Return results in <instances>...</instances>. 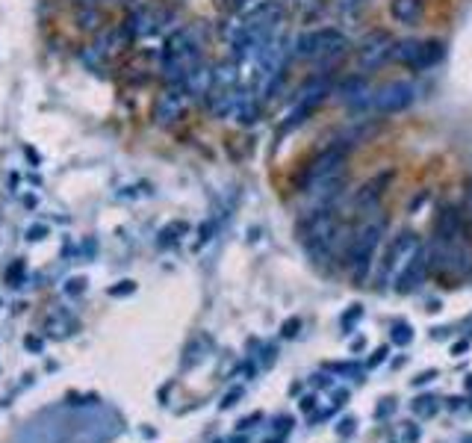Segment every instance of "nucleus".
I'll use <instances>...</instances> for the list:
<instances>
[{
    "mask_svg": "<svg viewBox=\"0 0 472 443\" xmlns=\"http://www.w3.org/2000/svg\"><path fill=\"white\" fill-rule=\"evenodd\" d=\"M411 340H413V328L404 325V322H399V325L393 328V343H399V346H408Z\"/></svg>",
    "mask_w": 472,
    "mask_h": 443,
    "instance_id": "obj_17",
    "label": "nucleus"
},
{
    "mask_svg": "<svg viewBox=\"0 0 472 443\" xmlns=\"http://www.w3.org/2000/svg\"><path fill=\"white\" fill-rule=\"evenodd\" d=\"M413 98H416L413 83H408V80H390V83H384L372 95V107L381 112V116H393V112L408 110L413 104Z\"/></svg>",
    "mask_w": 472,
    "mask_h": 443,
    "instance_id": "obj_9",
    "label": "nucleus"
},
{
    "mask_svg": "<svg viewBox=\"0 0 472 443\" xmlns=\"http://www.w3.org/2000/svg\"><path fill=\"white\" fill-rule=\"evenodd\" d=\"M260 420H263V414H260V411H254L251 417H245V420H240V423H236V429H240V432L245 429V432H248V429H254V425H257Z\"/></svg>",
    "mask_w": 472,
    "mask_h": 443,
    "instance_id": "obj_18",
    "label": "nucleus"
},
{
    "mask_svg": "<svg viewBox=\"0 0 472 443\" xmlns=\"http://www.w3.org/2000/svg\"><path fill=\"white\" fill-rule=\"evenodd\" d=\"M464 443H472V435H469V437H464Z\"/></svg>",
    "mask_w": 472,
    "mask_h": 443,
    "instance_id": "obj_35",
    "label": "nucleus"
},
{
    "mask_svg": "<svg viewBox=\"0 0 472 443\" xmlns=\"http://www.w3.org/2000/svg\"><path fill=\"white\" fill-rule=\"evenodd\" d=\"M346 47H348V39L336 27H316L295 39V57L319 62V59H334L346 54Z\"/></svg>",
    "mask_w": 472,
    "mask_h": 443,
    "instance_id": "obj_4",
    "label": "nucleus"
},
{
    "mask_svg": "<svg viewBox=\"0 0 472 443\" xmlns=\"http://www.w3.org/2000/svg\"><path fill=\"white\" fill-rule=\"evenodd\" d=\"M390 15L399 24H416L425 15V0H393L390 4Z\"/></svg>",
    "mask_w": 472,
    "mask_h": 443,
    "instance_id": "obj_14",
    "label": "nucleus"
},
{
    "mask_svg": "<svg viewBox=\"0 0 472 443\" xmlns=\"http://www.w3.org/2000/svg\"><path fill=\"white\" fill-rule=\"evenodd\" d=\"M413 411L423 414V417H431V414L437 411V399H434V396H419V399L413 402Z\"/></svg>",
    "mask_w": 472,
    "mask_h": 443,
    "instance_id": "obj_16",
    "label": "nucleus"
},
{
    "mask_svg": "<svg viewBox=\"0 0 472 443\" xmlns=\"http://www.w3.org/2000/svg\"><path fill=\"white\" fill-rule=\"evenodd\" d=\"M21 269H24L21 264H15V266L9 269V275H6V278H9V284H15V281H18V272H21Z\"/></svg>",
    "mask_w": 472,
    "mask_h": 443,
    "instance_id": "obj_30",
    "label": "nucleus"
},
{
    "mask_svg": "<svg viewBox=\"0 0 472 443\" xmlns=\"http://www.w3.org/2000/svg\"><path fill=\"white\" fill-rule=\"evenodd\" d=\"M404 440H408V443H416V440H419V429H416L413 423H408V429H404Z\"/></svg>",
    "mask_w": 472,
    "mask_h": 443,
    "instance_id": "obj_27",
    "label": "nucleus"
},
{
    "mask_svg": "<svg viewBox=\"0 0 472 443\" xmlns=\"http://www.w3.org/2000/svg\"><path fill=\"white\" fill-rule=\"evenodd\" d=\"M354 432V420L351 417H346L343 423H340V429H336V435H340V437H348Z\"/></svg>",
    "mask_w": 472,
    "mask_h": 443,
    "instance_id": "obj_25",
    "label": "nucleus"
},
{
    "mask_svg": "<svg viewBox=\"0 0 472 443\" xmlns=\"http://www.w3.org/2000/svg\"><path fill=\"white\" fill-rule=\"evenodd\" d=\"M423 249V242H419V237L413 231H401L399 237L390 240V245L384 249V257H381V264H378V275H375V281H378V290H384L387 284H396V278L401 275V269L411 264V257Z\"/></svg>",
    "mask_w": 472,
    "mask_h": 443,
    "instance_id": "obj_5",
    "label": "nucleus"
},
{
    "mask_svg": "<svg viewBox=\"0 0 472 443\" xmlns=\"http://www.w3.org/2000/svg\"><path fill=\"white\" fill-rule=\"evenodd\" d=\"M366 4V0H336V6H340V9H358V6H363Z\"/></svg>",
    "mask_w": 472,
    "mask_h": 443,
    "instance_id": "obj_26",
    "label": "nucleus"
},
{
    "mask_svg": "<svg viewBox=\"0 0 472 443\" xmlns=\"http://www.w3.org/2000/svg\"><path fill=\"white\" fill-rule=\"evenodd\" d=\"M443 57H446V47L437 39H408V42H399L396 51H393V59L408 65L411 71L434 69Z\"/></svg>",
    "mask_w": 472,
    "mask_h": 443,
    "instance_id": "obj_6",
    "label": "nucleus"
},
{
    "mask_svg": "<svg viewBox=\"0 0 472 443\" xmlns=\"http://www.w3.org/2000/svg\"><path fill=\"white\" fill-rule=\"evenodd\" d=\"M328 370L340 372V375H354V372H358V367H354V364H328Z\"/></svg>",
    "mask_w": 472,
    "mask_h": 443,
    "instance_id": "obj_23",
    "label": "nucleus"
},
{
    "mask_svg": "<svg viewBox=\"0 0 472 443\" xmlns=\"http://www.w3.org/2000/svg\"><path fill=\"white\" fill-rule=\"evenodd\" d=\"M328 92H331V80L328 77H316V80H310V83L301 89L298 95H295V101H293V107L286 110V119H283V130H293V127H298L301 122H305L310 112L319 107L328 98Z\"/></svg>",
    "mask_w": 472,
    "mask_h": 443,
    "instance_id": "obj_7",
    "label": "nucleus"
},
{
    "mask_svg": "<svg viewBox=\"0 0 472 443\" xmlns=\"http://www.w3.org/2000/svg\"><path fill=\"white\" fill-rule=\"evenodd\" d=\"M393 180V172H387V175H378V177H372L369 184H363V189L354 195V201H351V207L354 210H369V207H375L378 204V199L384 195V189H387V184Z\"/></svg>",
    "mask_w": 472,
    "mask_h": 443,
    "instance_id": "obj_13",
    "label": "nucleus"
},
{
    "mask_svg": "<svg viewBox=\"0 0 472 443\" xmlns=\"http://www.w3.org/2000/svg\"><path fill=\"white\" fill-rule=\"evenodd\" d=\"M431 266V260H428V252L425 249H419L413 257H411V264L401 269V275L396 278V293H416L419 287H423L425 281V272Z\"/></svg>",
    "mask_w": 472,
    "mask_h": 443,
    "instance_id": "obj_11",
    "label": "nucleus"
},
{
    "mask_svg": "<svg viewBox=\"0 0 472 443\" xmlns=\"http://www.w3.org/2000/svg\"><path fill=\"white\" fill-rule=\"evenodd\" d=\"M434 234H437V242H440V245H464V222H461V213L454 210V207H443L440 216H437Z\"/></svg>",
    "mask_w": 472,
    "mask_h": 443,
    "instance_id": "obj_12",
    "label": "nucleus"
},
{
    "mask_svg": "<svg viewBox=\"0 0 472 443\" xmlns=\"http://www.w3.org/2000/svg\"><path fill=\"white\" fill-rule=\"evenodd\" d=\"M384 402H387V405H378V411H375V414H378V417H390L396 405H393V399H384Z\"/></svg>",
    "mask_w": 472,
    "mask_h": 443,
    "instance_id": "obj_28",
    "label": "nucleus"
},
{
    "mask_svg": "<svg viewBox=\"0 0 472 443\" xmlns=\"http://www.w3.org/2000/svg\"><path fill=\"white\" fill-rule=\"evenodd\" d=\"M393 51H396V42L390 33H384V30L369 33V36L360 39V45H358V69L375 71L378 65H384V59L393 57Z\"/></svg>",
    "mask_w": 472,
    "mask_h": 443,
    "instance_id": "obj_8",
    "label": "nucleus"
},
{
    "mask_svg": "<svg viewBox=\"0 0 472 443\" xmlns=\"http://www.w3.org/2000/svg\"><path fill=\"white\" fill-rule=\"evenodd\" d=\"M83 290V278H74V281H69V293H80Z\"/></svg>",
    "mask_w": 472,
    "mask_h": 443,
    "instance_id": "obj_31",
    "label": "nucleus"
},
{
    "mask_svg": "<svg viewBox=\"0 0 472 443\" xmlns=\"http://www.w3.org/2000/svg\"><path fill=\"white\" fill-rule=\"evenodd\" d=\"M431 379H437V372H434V370H431V372H423V375H416L413 384H425V382H431Z\"/></svg>",
    "mask_w": 472,
    "mask_h": 443,
    "instance_id": "obj_29",
    "label": "nucleus"
},
{
    "mask_svg": "<svg viewBox=\"0 0 472 443\" xmlns=\"http://www.w3.org/2000/svg\"><path fill=\"white\" fill-rule=\"evenodd\" d=\"M154 30H157V15L151 9H139L130 15V21H127L130 36H148V33H154Z\"/></svg>",
    "mask_w": 472,
    "mask_h": 443,
    "instance_id": "obj_15",
    "label": "nucleus"
},
{
    "mask_svg": "<svg viewBox=\"0 0 472 443\" xmlns=\"http://www.w3.org/2000/svg\"><path fill=\"white\" fill-rule=\"evenodd\" d=\"M384 219L381 216H372L369 222H363L358 231L348 237V245H346V264L351 269V278L354 284H366L369 278V269H372V260H375V252L381 245V237H384Z\"/></svg>",
    "mask_w": 472,
    "mask_h": 443,
    "instance_id": "obj_3",
    "label": "nucleus"
},
{
    "mask_svg": "<svg viewBox=\"0 0 472 443\" xmlns=\"http://www.w3.org/2000/svg\"><path fill=\"white\" fill-rule=\"evenodd\" d=\"M189 104V95L183 86H172V89H165L160 98H157V107H154V119L160 124H175L180 116H183V110H187Z\"/></svg>",
    "mask_w": 472,
    "mask_h": 443,
    "instance_id": "obj_10",
    "label": "nucleus"
},
{
    "mask_svg": "<svg viewBox=\"0 0 472 443\" xmlns=\"http://www.w3.org/2000/svg\"><path fill=\"white\" fill-rule=\"evenodd\" d=\"M387 355H390V349H387V346L375 349V352H372V358H369V367H378V364H381V360H384Z\"/></svg>",
    "mask_w": 472,
    "mask_h": 443,
    "instance_id": "obj_24",
    "label": "nucleus"
},
{
    "mask_svg": "<svg viewBox=\"0 0 472 443\" xmlns=\"http://www.w3.org/2000/svg\"><path fill=\"white\" fill-rule=\"evenodd\" d=\"M240 399H242V387H233V390L228 393V396L222 399V408H233V405L240 402Z\"/></svg>",
    "mask_w": 472,
    "mask_h": 443,
    "instance_id": "obj_21",
    "label": "nucleus"
},
{
    "mask_svg": "<svg viewBox=\"0 0 472 443\" xmlns=\"http://www.w3.org/2000/svg\"><path fill=\"white\" fill-rule=\"evenodd\" d=\"M466 387H469V390H472V375H469V379H466Z\"/></svg>",
    "mask_w": 472,
    "mask_h": 443,
    "instance_id": "obj_34",
    "label": "nucleus"
},
{
    "mask_svg": "<svg viewBox=\"0 0 472 443\" xmlns=\"http://www.w3.org/2000/svg\"><path fill=\"white\" fill-rule=\"evenodd\" d=\"M133 290H136V284H133V281H122L118 287H110V295H127Z\"/></svg>",
    "mask_w": 472,
    "mask_h": 443,
    "instance_id": "obj_22",
    "label": "nucleus"
},
{
    "mask_svg": "<svg viewBox=\"0 0 472 443\" xmlns=\"http://www.w3.org/2000/svg\"><path fill=\"white\" fill-rule=\"evenodd\" d=\"M298 328H301V319L293 317V319H286V322H283V331H281V334H283V337H295V334H298Z\"/></svg>",
    "mask_w": 472,
    "mask_h": 443,
    "instance_id": "obj_20",
    "label": "nucleus"
},
{
    "mask_svg": "<svg viewBox=\"0 0 472 443\" xmlns=\"http://www.w3.org/2000/svg\"><path fill=\"white\" fill-rule=\"evenodd\" d=\"M301 242L310 254V260L316 264H328L336 252V242L343 240L346 228L340 222V216H334L331 207H322V210H313L310 216L301 222Z\"/></svg>",
    "mask_w": 472,
    "mask_h": 443,
    "instance_id": "obj_2",
    "label": "nucleus"
},
{
    "mask_svg": "<svg viewBox=\"0 0 472 443\" xmlns=\"http://www.w3.org/2000/svg\"><path fill=\"white\" fill-rule=\"evenodd\" d=\"M346 148L343 145H331L325 151H319L298 177V187L307 192V199L313 201L316 210L322 207H331L336 201V195L343 192L346 187V177H348V169H346Z\"/></svg>",
    "mask_w": 472,
    "mask_h": 443,
    "instance_id": "obj_1",
    "label": "nucleus"
},
{
    "mask_svg": "<svg viewBox=\"0 0 472 443\" xmlns=\"http://www.w3.org/2000/svg\"><path fill=\"white\" fill-rule=\"evenodd\" d=\"M358 317H363V307H360V305H351V310H348V314L343 317V328H346V331H348V328H351V322L358 319Z\"/></svg>",
    "mask_w": 472,
    "mask_h": 443,
    "instance_id": "obj_19",
    "label": "nucleus"
},
{
    "mask_svg": "<svg viewBox=\"0 0 472 443\" xmlns=\"http://www.w3.org/2000/svg\"><path fill=\"white\" fill-rule=\"evenodd\" d=\"M233 443H248V440L245 437H233Z\"/></svg>",
    "mask_w": 472,
    "mask_h": 443,
    "instance_id": "obj_33",
    "label": "nucleus"
},
{
    "mask_svg": "<svg viewBox=\"0 0 472 443\" xmlns=\"http://www.w3.org/2000/svg\"><path fill=\"white\" fill-rule=\"evenodd\" d=\"M313 405H316V399H313V396H305V399H301V408H305V411H310Z\"/></svg>",
    "mask_w": 472,
    "mask_h": 443,
    "instance_id": "obj_32",
    "label": "nucleus"
}]
</instances>
